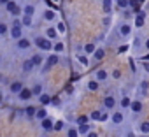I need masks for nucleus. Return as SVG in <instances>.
Wrapping results in <instances>:
<instances>
[{
  "instance_id": "nucleus-3",
  "label": "nucleus",
  "mask_w": 149,
  "mask_h": 137,
  "mask_svg": "<svg viewBox=\"0 0 149 137\" xmlns=\"http://www.w3.org/2000/svg\"><path fill=\"white\" fill-rule=\"evenodd\" d=\"M4 11H6L9 16H13V18L21 16V6L18 4V0H9V2L4 6Z\"/></svg>"
},
{
  "instance_id": "nucleus-17",
  "label": "nucleus",
  "mask_w": 149,
  "mask_h": 137,
  "mask_svg": "<svg viewBox=\"0 0 149 137\" xmlns=\"http://www.w3.org/2000/svg\"><path fill=\"white\" fill-rule=\"evenodd\" d=\"M144 23H146V11H139V13L135 14L133 25H135V28H142V27H144Z\"/></svg>"
},
{
  "instance_id": "nucleus-7",
  "label": "nucleus",
  "mask_w": 149,
  "mask_h": 137,
  "mask_svg": "<svg viewBox=\"0 0 149 137\" xmlns=\"http://www.w3.org/2000/svg\"><path fill=\"white\" fill-rule=\"evenodd\" d=\"M109 121H111L112 125H121V123L125 121V113H123L121 109H114L112 114H109Z\"/></svg>"
},
{
  "instance_id": "nucleus-40",
  "label": "nucleus",
  "mask_w": 149,
  "mask_h": 137,
  "mask_svg": "<svg viewBox=\"0 0 149 137\" xmlns=\"http://www.w3.org/2000/svg\"><path fill=\"white\" fill-rule=\"evenodd\" d=\"M139 90L146 95V93H147V90H149V81H147V79H142V81H140V85H139Z\"/></svg>"
},
{
  "instance_id": "nucleus-37",
  "label": "nucleus",
  "mask_w": 149,
  "mask_h": 137,
  "mask_svg": "<svg viewBox=\"0 0 149 137\" xmlns=\"http://www.w3.org/2000/svg\"><path fill=\"white\" fill-rule=\"evenodd\" d=\"M54 28H56V32H58V35H63V34L67 32V25H65L63 21H56V25H54Z\"/></svg>"
},
{
  "instance_id": "nucleus-45",
  "label": "nucleus",
  "mask_w": 149,
  "mask_h": 137,
  "mask_svg": "<svg viewBox=\"0 0 149 137\" xmlns=\"http://www.w3.org/2000/svg\"><path fill=\"white\" fill-rule=\"evenodd\" d=\"M107 120H109V114L107 113H102L100 114V121H107Z\"/></svg>"
},
{
  "instance_id": "nucleus-30",
  "label": "nucleus",
  "mask_w": 149,
  "mask_h": 137,
  "mask_svg": "<svg viewBox=\"0 0 149 137\" xmlns=\"http://www.w3.org/2000/svg\"><path fill=\"white\" fill-rule=\"evenodd\" d=\"M91 56H93V60H98V62H100V60H104V56H105V49L97 46V49H95V53H93Z\"/></svg>"
},
{
  "instance_id": "nucleus-42",
  "label": "nucleus",
  "mask_w": 149,
  "mask_h": 137,
  "mask_svg": "<svg viewBox=\"0 0 149 137\" xmlns=\"http://www.w3.org/2000/svg\"><path fill=\"white\" fill-rule=\"evenodd\" d=\"M111 76H112V79H121V71L119 68H114V71L111 72Z\"/></svg>"
},
{
  "instance_id": "nucleus-4",
  "label": "nucleus",
  "mask_w": 149,
  "mask_h": 137,
  "mask_svg": "<svg viewBox=\"0 0 149 137\" xmlns=\"http://www.w3.org/2000/svg\"><path fill=\"white\" fill-rule=\"evenodd\" d=\"M58 63H60V55L49 53V56H46V60H44V65L40 67V71L42 72H47V71H51V68L54 65H58Z\"/></svg>"
},
{
  "instance_id": "nucleus-48",
  "label": "nucleus",
  "mask_w": 149,
  "mask_h": 137,
  "mask_svg": "<svg viewBox=\"0 0 149 137\" xmlns=\"http://www.w3.org/2000/svg\"><path fill=\"white\" fill-rule=\"evenodd\" d=\"M118 51H119V53H125V51H128V44H126V46H121Z\"/></svg>"
},
{
  "instance_id": "nucleus-20",
  "label": "nucleus",
  "mask_w": 149,
  "mask_h": 137,
  "mask_svg": "<svg viewBox=\"0 0 149 137\" xmlns=\"http://www.w3.org/2000/svg\"><path fill=\"white\" fill-rule=\"evenodd\" d=\"M33 71H35V68H33V65L30 63V60L25 58V60L21 62V74H32Z\"/></svg>"
},
{
  "instance_id": "nucleus-10",
  "label": "nucleus",
  "mask_w": 149,
  "mask_h": 137,
  "mask_svg": "<svg viewBox=\"0 0 149 137\" xmlns=\"http://www.w3.org/2000/svg\"><path fill=\"white\" fill-rule=\"evenodd\" d=\"M39 125H40V130H42L44 134H49V132H53V125H54V120H53L51 116H47V118H44L42 121H39Z\"/></svg>"
},
{
  "instance_id": "nucleus-11",
  "label": "nucleus",
  "mask_w": 149,
  "mask_h": 137,
  "mask_svg": "<svg viewBox=\"0 0 149 137\" xmlns=\"http://www.w3.org/2000/svg\"><path fill=\"white\" fill-rule=\"evenodd\" d=\"M16 99L19 100V102H30L32 99H33V95H32V90L28 88V86H25L18 95H16Z\"/></svg>"
},
{
  "instance_id": "nucleus-47",
  "label": "nucleus",
  "mask_w": 149,
  "mask_h": 137,
  "mask_svg": "<svg viewBox=\"0 0 149 137\" xmlns=\"http://www.w3.org/2000/svg\"><path fill=\"white\" fill-rule=\"evenodd\" d=\"M2 102H6V95H4L2 90H0V104H2Z\"/></svg>"
},
{
  "instance_id": "nucleus-15",
  "label": "nucleus",
  "mask_w": 149,
  "mask_h": 137,
  "mask_svg": "<svg viewBox=\"0 0 149 137\" xmlns=\"http://www.w3.org/2000/svg\"><path fill=\"white\" fill-rule=\"evenodd\" d=\"M44 37L46 39H49L51 42H54V41H58V32H56V28H54V25H49L46 30H44Z\"/></svg>"
},
{
  "instance_id": "nucleus-1",
  "label": "nucleus",
  "mask_w": 149,
  "mask_h": 137,
  "mask_svg": "<svg viewBox=\"0 0 149 137\" xmlns=\"http://www.w3.org/2000/svg\"><path fill=\"white\" fill-rule=\"evenodd\" d=\"M32 42H33V46L39 49V53H51V51H53V42H51L49 39H46L44 35H35V37L32 39Z\"/></svg>"
},
{
  "instance_id": "nucleus-14",
  "label": "nucleus",
  "mask_w": 149,
  "mask_h": 137,
  "mask_svg": "<svg viewBox=\"0 0 149 137\" xmlns=\"http://www.w3.org/2000/svg\"><path fill=\"white\" fill-rule=\"evenodd\" d=\"M35 13H37V7L33 6V4H23L21 6V16H35Z\"/></svg>"
},
{
  "instance_id": "nucleus-23",
  "label": "nucleus",
  "mask_w": 149,
  "mask_h": 137,
  "mask_svg": "<svg viewBox=\"0 0 149 137\" xmlns=\"http://www.w3.org/2000/svg\"><path fill=\"white\" fill-rule=\"evenodd\" d=\"M97 83H104V81H107L109 79V72L107 71H104V68H100V71H97L95 72V78H93Z\"/></svg>"
},
{
  "instance_id": "nucleus-6",
  "label": "nucleus",
  "mask_w": 149,
  "mask_h": 137,
  "mask_svg": "<svg viewBox=\"0 0 149 137\" xmlns=\"http://www.w3.org/2000/svg\"><path fill=\"white\" fill-rule=\"evenodd\" d=\"M28 60H30V63L33 65V68H40V67L44 65L46 56H44L42 53H33V55H30V56H28Z\"/></svg>"
},
{
  "instance_id": "nucleus-39",
  "label": "nucleus",
  "mask_w": 149,
  "mask_h": 137,
  "mask_svg": "<svg viewBox=\"0 0 149 137\" xmlns=\"http://www.w3.org/2000/svg\"><path fill=\"white\" fill-rule=\"evenodd\" d=\"M65 132H67V137H79V134H77V128H76V127H67V128H65Z\"/></svg>"
},
{
  "instance_id": "nucleus-29",
  "label": "nucleus",
  "mask_w": 149,
  "mask_h": 137,
  "mask_svg": "<svg viewBox=\"0 0 149 137\" xmlns=\"http://www.w3.org/2000/svg\"><path fill=\"white\" fill-rule=\"evenodd\" d=\"M95 49H97V44H95V42H88V44H84V48H83V51H84V55H86V56L93 55V53H95Z\"/></svg>"
},
{
  "instance_id": "nucleus-53",
  "label": "nucleus",
  "mask_w": 149,
  "mask_h": 137,
  "mask_svg": "<svg viewBox=\"0 0 149 137\" xmlns=\"http://www.w3.org/2000/svg\"><path fill=\"white\" fill-rule=\"evenodd\" d=\"M2 62H4V55L0 53V65H2Z\"/></svg>"
},
{
  "instance_id": "nucleus-13",
  "label": "nucleus",
  "mask_w": 149,
  "mask_h": 137,
  "mask_svg": "<svg viewBox=\"0 0 149 137\" xmlns=\"http://www.w3.org/2000/svg\"><path fill=\"white\" fill-rule=\"evenodd\" d=\"M56 18H58V14H56L54 9H44V11H42V20H44L46 23H53V21H56Z\"/></svg>"
},
{
  "instance_id": "nucleus-36",
  "label": "nucleus",
  "mask_w": 149,
  "mask_h": 137,
  "mask_svg": "<svg viewBox=\"0 0 149 137\" xmlns=\"http://www.w3.org/2000/svg\"><path fill=\"white\" fill-rule=\"evenodd\" d=\"M76 60H77V63H79V65H83V67H88V65H90V58H88L84 53H83V55H77V58H76Z\"/></svg>"
},
{
  "instance_id": "nucleus-50",
  "label": "nucleus",
  "mask_w": 149,
  "mask_h": 137,
  "mask_svg": "<svg viewBox=\"0 0 149 137\" xmlns=\"http://www.w3.org/2000/svg\"><path fill=\"white\" fill-rule=\"evenodd\" d=\"M144 49H146V51H149V39H146V41H144Z\"/></svg>"
},
{
  "instance_id": "nucleus-33",
  "label": "nucleus",
  "mask_w": 149,
  "mask_h": 137,
  "mask_svg": "<svg viewBox=\"0 0 149 137\" xmlns=\"http://www.w3.org/2000/svg\"><path fill=\"white\" fill-rule=\"evenodd\" d=\"M139 132H140L142 135H147V134H149V121H147V120H144V121L139 123Z\"/></svg>"
},
{
  "instance_id": "nucleus-52",
  "label": "nucleus",
  "mask_w": 149,
  "mask_h": 137,
  "mask_svg": "<svg viewBox=\"0 0 149 137\" xmlns=\"http://www.w3.org/2000/svg\"><path fill=\"white\" fill-rule=\"evenodd\" d=\"M7 2H9V0H0V6H2V7H4V6H6Z\"/></svg>"
},
{
  "instance_id": "nucleus-41",
  "label": "nucleus",
  "mask_w": 149,
  "mask_h": 137,
  "mask_svg": "<svg viewBox=\"0 0 149 137\" xmlns=\"http://www.w3.org/2000/svg\"><path fill=\"white\" fill-rule=\"evenodd\" d=\"M100 114H102V111H93L90 114V121H100Z\"/></svg>"
},
{
  "instance_id": "nucleus-2",
  "label": "nucleus",
  "mask_w": 149,
  "mask_h": 137,
  "mask_svg": "<svg viewBox=\"0 0 149 137\" xmlns=\"http://www.w3.org/2000/svg\"><path fill=\"white\" fill-rule=\"evenodd\" d=\"M33 48V42H32V39L30 37H26V35H23L19 41H16V44H14V49L18 51V53H26V51H30Z\"/></svg>"
},
{
  "instance_id": "nucleus-35",
  "label": "nucleus",
  "mask_w": 149,
  "mask_h": 137,
  "mask_svg": "<svg viewBox=\"0 0 149 137\" xmlns=\"http://www.w3.org/2000/svg\"><path fill=\"white\" fill-rule=\"evenodd\" d=\"M116 7L121 11H128L130 9V2L128 0H116Z\"/></svg>"
},
{
  "instance_id": "nucleus-46",
  "label": "nucleus",
  "mask_w": 149,
  "mask_h": 137,
  "mask_svg": "<svg viewBox=\"0 0 149 137\" xmlns=\"http://www.w3.org/2000/svg\"><path fill=\"white\" fill-rule=\"evenodd\" d=\"M142 67H144L146 72H149V62H142Z\"/></svg>"
},
{
  "instance_id": "nucleus-49",
  "label": "nucleus",
  "mask_w": 149,
  "mask_h": 137,
  "mask_svg": "<svg viewBox=\"0 0 149 137\" xmlns=\"http://www.w3.org/2000/svg\"><path fill=\"white\" fill-rule=\"evenodd\" d=\"M140 62H149V53L144 55V56H140Z\"/></svg>"
},
{
  "instance_id": "nucleus-44",
  "label": "nucleus",
  "mask_w": 149,
  "mask_h": 137,
  "mask_svg": "<svg viewBox=\"0 0 149 137\" xmlns=\"http://www.w3.org/2000/svg\"><path fill=\"white\" fill-rule=\"evenodd\" d=\"M102 23H104V27H109V25H111V18H109V16H105V18L102 20Z\"/></svg>"
},
{
  "instance_id": "nucleus-16",
  "label": "nucleus",
  "mask_w": 149,
  "mask_h": 137,
  "mask_svg": "<svg viewBox=\"0 0 149 137\" xmlns=\"http://www.w3.org/2000/svg\"><path fill=\"white\" fill-rule=\"evenodd\" d=\"M35 111H37V106L26 104V106L23 107V116H25L26 120H33V118H35Z\"/></svg>"
},
{
  "instance_id": "nucleus-25",
  "label": "nucleus",
  "mask_w": 149,
  "mask_h": 137,
  "mask_svg": "<svg viewBox=\"0 0 149 137\" xmlns=\"http://www.w3.org/2000/svg\"><path fill=\"white\" fill-rule=\"evenodd\" d=\"M51 53H54V55L65 53V44H63L61 41H54V42H53V51H51Z\"/></svg>"
},
{
  "instance_id": "nucleus-43",
  "label": "nucleus",
  "mask_w": 149,
  "mask_h": 137,
  "mask_svg": "<svg viewBox=\"0 0 149 137\" xmlns=\"http://www.w3.org/2000/svg\"><path fill=\"white\" fill-rule=\"evenodd\" d=\"M84 137H98V132H95V130H90Z\"/></svg>"
},
{
  "instance_id": "nucleus-9",
  "label": "nucleus",
  "mask_w": 149,
  "mask_h": 137,
  "mask_svg": "<svg viewBox=\"0 0 149 137\" xmlns=\"http://www.w3.org/2000/svg\"><path fill=\"white\" fill-rule=\"evenodd\" d=\"M132 30H133V27L130 25V23H121L119 25V37L121 39H130L132 37Z\"/></svg>"
},
{
  "instance_id": "nucleus-38",
  "label": "nucleus",
  "mask_w": 149,
  "mask_h": 137,
  "mask_svg": "<svg viewBox=\"0 0 149 137\" xmlns=\"http://www.w3.org/2000/svg\"><path fill=\"white\" fill-rule=\"evenodd\" d=\"M88 123H90V116H86V114L76 118V127H77V125H88Z\"/></svg>"
},
{
  "instance_id": "nucleus-31",
  "label": "nucleus",
  "mask_w": 149,
  "mask_h": 137,
  "mask_svg": "<svg viewBox=\"0 0 149 137\" xmlns=\"http://www.w3.org/2000/svg\"><path fill=\"white\" fill-rule=\"evenodd\" d=\"M86 88H88L90 92H93V93H95V92H98V90H100V83H97L95 79H90V81L86 83Z\"/></svg>"
},
{
  "instance_id": "nucleus-19",
  "label": "nucleus",
  "mask_w": 149,
  "mask_h": 137,
  "mask_svg": "<svg viewBox=\"0 0 149 137\" xmlns=\"http://www.w3.org/2000/svg\"><path fill=\"white\" fill-rule=\"evenodd\" d=\"M30 90H32V95L37 99L39 95H42V93H44V85H42L40 81H37V83H33V85L30 86Z\"/></svg>"
},
{
  "instance_id": "nucleus-32",
  "label": "nucleus",
  "mask_w": 149,
  "mask_h": 137,
  "mask_svg": "<svg viewBox=\"0 0 149 137\" xmlns=\"http://www.w3.org/2000/svg\"><path fill=\"white\" fill-rule=\"evenodd\" d=\"M65 128H67V123H65L63 120H56L54 125H53V132H61V130H65Z\"/></svg>"
},
{
  "instance_id": "nucleus-12",
  "label": "nucleus",
  "mask_w": 149,
  "mask_h": 137,
  "mask_svg": "<svg viewBox=\"0 0 149 137\" xmlns=\"http://www.w3.org/2000/svg\"><path fill=\"white\" fill-rule=\"evenodd\" d=\"M116 106H118V99H116L114 95H107V97L104 99V109H107V111H114Z\"/></svg>"
},
{
  "instance_id": "nucleus-51",
  "label": "nucleus",
  "mask_w": 149,
  "mask_h": 137,
  "mask_svg": "<svg viewBox=\"0 0 149 137\" xmlns=\"http://www.w3.org/2000/svg\"><path fill=\"white\" fill-rule=\"evenodd\" d=\"M4 79H6V76H4V72H0V85L4 83Z\"/></svg>"
},
{
  "instance_id": "nucleus-28",
  "label": "nucleus",
  "mask_w": 149,
  "mask_h": 137,
  "mask_svg": "<svg viewBox=\"0 0 149 137\" xmlns=\"http://www.w3.org/2000/svg\"><path fill=\"white\" fill-rule=\"evenodd\" d=\"M7 35H9V23L0 20V39H4Z\"/></svg>"
},
{
  "instance_id": "nucleus-26",
  "label": "nucleus",
  "mask_w": 149,
  "mask_h": 137,
  "mask_svg": "<svg viewBox=\"0 0 149 137\" xmlns=\"http://www.w3.org/2000/svg\"><path fill=\"white\" fill-rule=\"evenodd\" d=\"M47 116H49V114H47V109L39 106V107H37V111H35V118H33V120H39V121H42V120H44V118H47Z\"/></svg>"
},
{
  "instance_id": "nucleus-18",
  "label": "nucleus",
  "mask_w": 149,
  "mask_h": 137,
  "mask_svg": "<svg viewBox=\"0 0 149 137\" xmlns=\"http://www.w3.org/2000/svg\"><path fill=\"white\" fill-rule=\"evenodd\" d=\"M142 107H144V104H142L140 99H135V100H132V104H130V111H132L133 114H140V113H142Z\"/></svg>"
},
{
  "instance_id": "nucleus-34",
  "label": "nucleus",
  "mask_w": 149,
  "mask_h": 137,
  "mask_svg": "<svg viewBox=\"0 0 149 137\" xmlns=\"http://www.w3.org/2000/svg\"><path fill=\"white\" fill-rule=\"evenodd\" d=\"M76 128H77V134H79V135H86V134H88L90 130H93L90 123H88V125H77Z\"/></svg>"
},
{
  "instance_id": "nucleus-8",
  "label": "nucleus",
  "mask_w": 149,
  "mask_h": 137,
  "mask_svg": "<svg viewBox=\"0 0 149 137\" xmlns=\"http://www.w3.org/2000/svg\"><path fill=\"white\" fill-rule=\"evenodd\" d=\"M23 35H25V28H23V27H9V37H11L14 42L19 41Z\"/></svg>"
},
{
  "instance_id": "nucleus-27",
  "label": "nucleus",
  "mask_w": 149,
  "mask_h": 137,
  "mask_svg": "<svg viewBox=\"0 0 149 137\" xmlns=\"http://www.w3.org/2000/svg\"><path fill=\"white\" fill-rule=\"evenodd\" d=\"M102 11L105 16H109L112 13V0H102Z\"/></svg>"
},
{
  "instance_id": "nucleus-5",
  "label": "nucleus",
  "mask_w": 149,
  "mask_h": 137,
  "mask_svg": "<svg viewBox=\"0 0 149 137\" xmlns=\"http://www.w3.org/2000/svg\"><path fill=\"white\" fill-rule=\"evenodd\" d=\"M25 86H26V85H25V81H23V79H13V81L9 83V86H7V92H9L11 95H14V97H16V95L25 88Z\"/></svg>"
},
{
  "instance_id": "nucleus-22",
  "label": "nucleus",
  "mask_w": 149,
  "mask_h": 137,
  "mask_svg": "<svg viewBox=\"0 0 149 137\" xmlns=\"http://www.w3.org/2000/svg\"><path fill=\"white\" fill-rule=\"evenodd\" d=\"M130 104H132V99H130L128 95H125V97H121V100H118V106H119V109H121L123 113L130 109Z\"/></svg>"
},
{
  "instance_id": "nucleus-24",
  "label": "nucleus",
  "mask_w": 149,
  "mask_h": 137,
  "mask_svg": "<svg viewBox=\"0 0 149 137\" xmlns=\"http://www.w3.org/2000/svg\"><path fill=\"white\" fill-rule=\"evenodd\" d=\"M19 21H21V27H23L25 30H26V28H33V25H35L32 16H21Z\"/></svg>"
},
{
  "instance_id": "nucleus-21",
  "label": "nucleus",
  "mask_w": 149,
  "mask_h": 137,
  "mask_svg": "<svg viewBox=\"0 0 149 137\" xmlns=\"http://www.w3.org/2000/svg\"><path fill=\"white\" fill-rule=\"evenodd\" d=\"M37 100H39V104H40V107H47L49 104H51V100H53V97L49 95V93H42V95H39L37 97Z\"/></svg>"
}]
</instances>
